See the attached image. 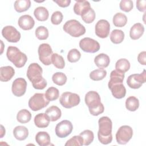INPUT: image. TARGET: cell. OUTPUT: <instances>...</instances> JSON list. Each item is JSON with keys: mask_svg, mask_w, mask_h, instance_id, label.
Wrapping results in <instances>:
<instances>
[{"mask_svg": "<svg viewBox=\"0 0 146 146\" xmlns=\"http://www.w3.org/2000/svg\"><path fill=\"white\" fill-rule=\"evenodd\" d=\"M42 72V67L36 63H33L28 67L26 75L35 89L43 90L47 86V81L43 78Z\"/></svg>", "mask_w": 146, "mask_h": 146, "instance_id": "obj_1", "label": "cell"}, {"mask_svg": "<svg viewBox=\"0 0 146 146\" xmlns=\"http://www.w3.org/2000/svg\"><path fill=\"white\" fill-rule=\"evenodd\" d=\"M99 131L98 137L99 141L103 144H108L112 142V123L107 116H103L98 120Z\"/></svg>", "mask_w": 146, "mask_h": 146, "instance_id": "obj_2", "label": "cell"}, {"mask_svg": "<svg viewBox=\"0 0 146 146\" xmlns=\"http://www.w3.org/2000/svg\"><path fill=\"white\" fill-rule=\"evenodd\" d=\"M84 100L92 115L98 116L104 112V106L101 103L100 96L97 92L94 91L88 92L85 95Z\"/></svg>", "mask_w": 146, "mask_h": 146, "instance_id": "obj_3", "label": "cell"}, {"mask_svg": "<svg viewBox=\"0 0 146 146\" xmlns=\"http://www.w3.org/2000/svg\"><path fill=\"white\" fill-rule=\"evenodd\" d=\"M6 56L7 59L17 68L23 67L27 60L26 55L15 46H9L7 48Z\"/></svg>", "mask_w": 146, "mask_h": 146, "instance_id": "obj_4", "label": "cell"}, {"mask_svg": "<svg viewBox=\"0 0 146 146\" xmlns=\"http://www.w3.org/2000/svg\"><path fill=\"white\" fill-rule=\"evenodd\" d=\"M63 30L73 37H79L86 33V29L78 21L71 19L67 21L63 26Z\"/></svg>", "mask_w": 146, "mask_h": 146, "instance_id": "obj_5", "label": "cell"}, {"mask_svg": "<svg viewBox=\"0 0 146 146\" xmlns=\"http://www.w3.org/2000/svg\"><path fill=\"white\" fill-rule=\"evenodd\" d=\"M50 101L48 100L43 93H36L29 100V106L33 111H39L46 107Z\"/></svg>", "mask_w": 146, "mask_h": 146, "instance_id": "obj_6", "label": "cell"}, {"mask_svg": "<svg viewBox=\"0 0 146 146\" xmlns=\"http://www.w3.org/2000/svg\"><path fill=\"white\" fill-rule=\"evenodd\" d=\"M80 102V96L75 93L64 92L60 97V104L66 108H71L78 106Z\"/></svg>", "mask_w": 146, "mask_h": 146, "instance_id": "obj_7", "label": "cell"}, {"mask_svg": "<svg viewBox=\"0 0 146 146\" xmlns=\"http://www.w3.org/2000/svg\"><path fill=\"white\" fill-rule=\"evenodd\" d=\"M39 60L46 66L51 64V57L53 54L52 50L47 43H42L39 45L38 50Z\"/></svg>", "mask_w": 146, "mask_h": 146, "instance_id": "obj_8", "label": "cell"}, {"mask_svg": "<svg viewBox=\"0 0 146 146\" xmlns=\"http://www.w3.org/2000/svg\"><path fill=\"white\" fill-rule=\"evenodd\" d=\"M133 135L132 128L129 125H122L116 133V140L119 144H126Z\"/></svg>", "mask_w": 146, "mask_h": 146, "instance_id": "obj_9", "label": "cell"}, {"mask_svg": "<svg viewBox=\"0 0 146 146\" xmlns=\"http://www.w3.org/2000/svg\"><path fill=\"white\" fill-rule=\"evenodd\" d=\"M79 47L86 52L95 53L99 50L100 44L96 40L86 37L80 40Z\"/></svg>", "mask_w": 146, "mask_h": 146, "instance_id": "obj_10", "label": "cell"}, {"mask_svg": "<svg viewBox=\"0 0 146 146\" xmlns=\"http://www.w3.org/2000/svg\"><path fill=\"white\" fill-rule=\"evenodd\" d=\"M146 81V71L144 70L141 74H133L129 75L127 79L128 86L133 89L139 88Z\"/></svg>", "mask_w": 146, "mask_h": 146, "instance_id": "obj_11", "label": "cell"}, {"mask_svg": "<svg viewBox=\"0 0 146 146\" xmlns=\"http://www.w3.org/2000/svg\"><path fill=\"white\" fill-rule=\"evenodd\" d=\"M73 129L71 122L64 120L58 123L55 127L56 135L60 138H64L71 134Z\"/></svg>", "mask_w": 146, "mask_h": 146, "instance_id": "obj_12", "label": "cell"}, {"mask_svg": "<svg viewBox=\"0 0 146 146\" xmlns=\"http://www.w3.org/2000/svg\"><path fill=\"white\" fill-rule=\"evenodd\" d=\"M2 35L8 42H18L21 37V33L12 26H6L2 30Z\"/></svg>", "mask_w": 146, "mask_h": 146, "instance_id": "obj_13", "label": "cell"}, {"mask_svg": "<svg viewBox=\"0 0 146 146\" xmlns=\"http://www.w3.org/2000/svg\"><path fill=\"white\" fill-rule=\"evenodd\" d=\"M27 82L26 80L22 78H17L14 80L11 86L12 93L14 96L21 97L23 96L26 91Z\"/></svg>", "mask_w": 146, "mask_h": 146, "instance_id": "obj_14", "label": "cell"}, {"mask_svg": "<svg viewBox=\"0 0 146 146\" xmlns=\"http://www.w3.org/2000/svg\"><path fill=\"white\" fill-rule=\"evenodd\" d=\"M110 31V23L105 19H100L96 23L95 27V34L99 38H107Z\"/></svg>", "mask_w": 146, "mask_h": 146, "instance_id": "obj_15", "label": "cell"}, {"mask_svg": "<svg viewBox=\"0 0 146 146\" xmlns=\"http://www.w3.org/2000/svg\"><path fill=\"white\" fill-rule=\"evenodd\" d=\"M18 24L19 27L23 30H30L34 27L35 21L31 16L26 14L19 17Z\"/></svg>", "mask_w": 146, "mask_h": 146, "instance_id": "obj_16", "label": "cell"}, {"mask_svg": "<svg viewBox=\"0 0 146 146\" xmlns=\"http://www.w3.org/2000/svg\"><path fill=\"white\" fill-rule=\"evenodd\" d=\"M113 96L116 99H122L126 94V89L123 83H117L109 87Z\"/></svg>", "mask_w": 146, "mask_h": 146, "instance_id": "obj_17", "label": "cell"}, {"mask_svg": "<svg viewBox=\"0 0 146 146\" xmlns=\"http://www.w3.org/2000/svg\"><path fill=\"white\" fill-rule=\"evenodd\" d=\"M15 74L14 69L10 66H3L0 68V80L7 82L11 79Z\"/></svg>", "mask_w": 146, "mask_h": 146, "instance_id": "obj_18", "label": "cell"}, {"mask_svg": "<svg viewBox=\"0 0 146 146\" xmlns=\"http://www.w3.org/2000/svg\"><path fill=\"white\" fill-rule=\"evenodd\" d=\"M91 8L90 3L87 1H76L74 6V11L78 15H82Z\"/></svg>", "mask_w": 146, "mask_h": 146, "instance_id": "obj_19", "label": "cell"}, {"mask_svg": "<svg viewBox=\"0 0 146 146\" xmlns=\"http://www.w3.org/2000/svg\"><path fill=\"white\" fill-rule=\"evenodd\" d=\"M144 31V26L140 23H136L131 27L129 31V36L133 40H137L143 35Z\"/></svg>", "mask_w": 146, "mask_h": 146, "instance_id": "obj_20", "label": "cell"}, {"mask_svg": "<svg viewBox=\"0 0 146 146\" xmlns=\"http://www.w3.org/2000/svg\"><path fill=\"white\" fill-rule=\"evenodd\" d=\"M46 115L51 121H55L59 119L62 115L61 110L56 106H52L45 111Z\"/></svg>", "mask_w": 146, "mask_h": 146, "instance_id": "obj_21", "label": "cell"}, {"mask_svg": "<svg viewBox=\"0 0 146 146\" xmlns=\"http://www.w3.org/2000/svg\"><path fill=\"white\" fill-rule=\"evenodd\" d=\"M94 62L98 67L103 69L108 66L110 63V59L108 55L101 53L95 57Z\"/></svg>", "mask_w": 146, "mask_h": 146, "instance_id": "obj_22", "label": "cell"}, {"mask_svg": "<svg viewBox=\"0 0 146 146\" xmlns=\"http://www.w3.org/2000/svg\"><path fill=\"white\" fill-rule=\"evenodd\" d=\"M50 120L46 113H40L37 114L34 117L35 125L39 128H44L48 126Z\"/></svg>", "mask_w": 146, "mask_h": 146, "instance_id": "obj_23", "label": "cell"}, {"mask_svg": "<svg viewBox=\"0 0 146 146\" xmlns=\"http://www.w3.org/2000/svg\"><path fill=\"white\" fill-rule=\"evenodd\" d=\"M13 135L16 139L19 141H22L28 137L29 130L25 126L18 125L14 128L13 130Z\"/></svg>", "mask_w": 146, "mask_h": 146, "instance_id": "obj_24", "label": "cell"}, {"mask_svg": "<svg viewBox=\"0 0 146 146\" xmlns=\"http://www.w3.org/2000/svg\"><path fill=\"white\" fill-rule=\"evenodd\" d=\"M124 78V73L119 72L116 70L111 71L110 74V80H109L108 88L117 83H123Z\"/></svg>", "mask_w": 146, "mask_h": 146, "instance_id": "obj_25", "label": "cell"}, {"mask_svg": "<svg viewBox=\"0 0 146 146\" xmlns=\"http://www.w3.org/2000/svg\"><path fill=\"white\" fill-rule=\"evenodd\" d=\"M35 141L40 146H47L50 144V136L47 132L40 131L35 135Z\"/></svg>", "mask_w": 146, "mask_h": 146, "instance_id": "obj_26", "label": "cell"}, {"mask_svg": "<svg viewBox=\"0 0 146 146\" xmlns=\"http://www.w3.org/2000/svg\"><path fill=\"white\" fill-rule=\"evenodd\" d=\"M34 15L38 21H45L48 18L49 13L46 7L39 6L34 10Z\"/></svg>", "mask_w": 146, "mask_h": 146, "instance_id": "obj_27", "label": "cell"}, {"mask_svg": "<svg viewBox=\"0 0 146 146\" xmlns=\"http://www.w3.org/2000/svg\"><path fill=\"white\" fill-rule=\"evenodd\" d=\"M14 9L18 13H22L27 11L31 6L30 0H17L14 2Z\"/></svg>", "mask_w": 146, "mask_h": 146, "instance_id": "obj_28", "label": "cell"}, {"mask_svg": "<svg viewBox=\"0 0 146 146\" xmlns=\"http://www.w3.org/2000/svg\"><path fill=\"white\" fill-rule=\"evenodd\" d=\"M124 39V33L121 30L115 29L110 34L111 41L114 44H119L121 43Z\"/></svg>", "mask_w": 146, "mask_h": 146, "instance_id": "obj_29", "label": "cell"}, {"mask_svg": "<svg viewBox=\"0 0 146 146\" xmlns=\"http://www.w3.org/2000/svg\"><path fill=\"white\" fill-rule=\"evenodd\" d=\"M139 107V101L135 96H129L125 100V107L129 111H135Z\"/></svg>", "mask_w": 146, "mask_h": 146, "instance_id": "obj_30", "label": "cell"}, {"mask_svg": "<svg viewBox=\"0 0 146 146\" xmlns=\"http://www.w3.org/2000/svg\"><path fill=\"white\" fill-rule=\"evenodd\" d=\"M31 119V113L29 111L26 109L20 110L17 115V119L18 122L25 124L29 122Z\"/></svg>", "mask_w": 146, "mask_h": 146, "instance_id": "obj_31", "label": "cell"}, {"mask_svg": "<svg viewBox=\"0 0 146 146\" xmlns=\"http://www.w3.org/2000/svg\"><path fill=\"white\" fill-rule=\"evenodd\" d=\"M127 22L126 15L121 13L115 14L113 17V23L116 27H121L124 26Z\"/></svg>", "mask_w": 146, "mask_h": 146, "instance_id": "obj_32", "label": "cell"}, {"mask_svg": "<svg viewBox=\"0 0 146 146\" xmlns=\"http://www.w3.org/2000/svg\"><path fill=\"white\" fill-rule=\"evenodd\" d=\"M130 66L129 62L124 58L119 59L115 64L116 70L123 73L128 71L130 68Z\"/></svg>", "mask_w": 146, "mask_h": 146, "instance_id": "obj_33", "label": "cell"}, {"mask_svg": "<svg viewBox=\"0 0 146 146\" xmlns=\"http://www.w3.org/2000/svg\"><path fill=\"white\" fill-rule=\"evenodd\" d=\"M51 62L58 69H63L65 66V62L62 56L57 53H54L51 57Z\"/></svg>", "mask_w": 146, "mask_h": 146, "instance_id": "obj_34", "label": "cell"}, {"mask_svg": "<svg viewBox=\"0 0 146 146\" xmlns=\"http://www.w3.org/2000/svg\"><path fill=\"white\" fill-rule=\"evenodd\" d=\"M107 75L106 70L102 68L96 69L90 74V78L95 81H99L103 79Z\"/></svg>", "mask_w": 146, "mask_h": 146, "instance_id": "obj_35", "label": "cell"}, {"mask_svg": "<svg viewBox=\"0 0 146 146\" xmlns=\"http://www.w3.org/2000/svg\"><path fill=\"white\" fill-rule=\"evenodd\" d=\"M67 79V78L66 75L61 72H55L52 75V80L53 82L59 86L64 85L66 83Z\"/></svg>", "mask_w": 146, "mask_h": 146, "instance_id": "obj_36", "label": "cell"}, {"mask_svg": "<svg viewBox=\"0 0 146 146\" xmlns=\"http://www.w3.org/2000/svg\"><path fill=\"white\" fill-rule=\"evenodd\" d=\"M44 95L49 101H54L59 96V91L58 88L54 87H49L45 92Z\"/></svg>", "mask_w": 146, "mask_h": 146, "instance_id": "obj_37", "label": "cell"}, {"mask_svg": "<svg viewBox=\"0 0 146 146\" xmlns=\"http://www.w3.org/2000/svg\"><path fill=\"white\" fill-rule=\"evenodd\" d=\"M83 139V145H88L94 140V135L92 131L86 129L82 132L79 135Z\"/></svg>", "mask_w": 146, "mask_h": 146, "instance_id": "obj_38", "label": "cell"}, {"mask_svg": "<svg viewBox=\"0 0 146 146\" xmlns=\"http://www.w3.org/2000/svg\"><path fill=\"white\" fill-rule=\"evenodd\" d=\"M35 36L39 40H46L48 37V29L43 26H38L35 31Z\"/></svg>", "mask_w": 146, "mask_h": 146, "instance_id": "obj_39", "label": "cell"}, {"mask_svg": "<svg viewBox=\"0 0 146 146\" xmlns=\"http://www.w3.org/2000/svg\"><path fill=\"white\" fill-rule=\"evenodd\" d=\"M95 13L94 9H92L91 7L88 9L87 11H86L84 13H83L82 15V20L86 23H91L93 22L95 19Z\"/></svg>", "mask_w": 146, "mask_h": 146, "instance_id": "obj_40", "label": "cell"}, {"mask_svg": "<svg viewBox=\"0 0 146 146\" xmlns=\"http://www.w3.org/2000/svg\"><path fill=\"white\" fill-rule=\"evenodd\" d=\"M81 57V54L79 50L76 48L70 50L67 54V60L71 63L78 62Z\"/></svg>", "mask_w": 146, "mask_h": 146, "instance_id": "obj_41", "label": "cell"}, {"mask_svg": "<svg viewBox=\"0 0 146 146\" xmlns=\"http://www.w3.org/2000/svg\"><path fill=\"white\" fill-rule=\"evenodd\" d=\"M83 145V139L80 136H74L66 143L65 145H78V146H82Z\"/></svg>", "mask_w": 146, "mask_h": 146, "instance_id": "obj_42", "label": "cell"}, {"mask_svg": "<svg viewBox=\"0 0 146 146\" xmlns=\"http://www.w3.org/2000/svg\"><path fill=\"white\" fill-rule=\"evenodd\" d=\"M120 9L125 12H129L133 7V3L131 0H122L120 2Z\"/></svg>", "mask_w": 146, "mask_h": 146, "instance_id": "obj_43", "label": "cell"}, {"mask_svg": "<svg viewBox=\"0 0 146 146\" xmlns=\"http://www.w3.org/2000/svg\"><path fill=\"white\" fill-rule=\"evenodd\" d=\"M63 18V15L62 13L59 11H56L52 13L51 17V22L53 25H58L62 22Z\"/></svg>", "mask_w": 146, "mask_h": 146, "instance_id": "obj_44", "label": "cell"}, {"mask_svg": "<svg viewBox=\"0 0 146 146\" xmlns=\"http://www.w3.org/2000/svg\"><path fill=\"white\" fill-rule=\"evenodd\" d=\"M136 7L139 11L141 12H145L146 10V1L145 0L137 1Z\"/></svg>", "mask_w": 146, "mask_h": 146, "instance_id": "obj_45", "label": "cell"}, {"mask_svg": "<svg viewBox=\"0 0 146 146\" xmlns=\"http://www.w3.org/2000/svg\"><path fill=\"white\" fill-rule=\"evenodd\" d=\"M53 1L61 7H68L71 3L70 0H54Z\"/></svg>", "mask_w": 146, "mask_h": 146, "instance_id": "obj_46", "label": "cell"}, {"mask_svg": "<svg viewBox=\"0 0 146 146\" xmlns=\"http://www.w3.org/2000/svg\"><path fill=\"white\" fill-rule=\"evenodd\" d=\"M145 55H146V52L144 51L140 52L137 56V60L142 65H145L146 64Z\"/></svg>", "mask_w": 146, "mask_h": 146, "instance_id": "obj_47", "label": "cell"}, {"mask_svg": "<svg viewBox=\"0 0 146 146\" xmlns=\"http://www.w3.org/2000/svg\"><path fill=\"white\" fill-rule=\"evenodd\" d=\"M1 137H0L2 138L3 136L5 135L6 131H5V128L3 127V126L2 125H1Z\"/></svg>", "mask_w": 146, "mask_h": 146, "instance_id": "obj_48", "label": "cell"}]
</instances>
